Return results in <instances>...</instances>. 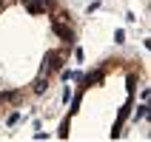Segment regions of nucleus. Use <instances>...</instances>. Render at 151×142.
<instances>
[{"label":"nucleus","mask_w":151,"mask_h":142,"mask_svg":"<svg viewBox=\"0 0 151 142\" xmlns=\"http://www.w3.org/2000/svg\"><path fill=\"white\" fill-rule=\"evenodd\" d=\"M57 68H63V54H60V51H46V66H43V74L57 71Z\"/></svg>","instance_id":"nucleus-1"},{"label":"nucleus","mask_w":151,"mask_h":142,"mask_svg":"<svg viewBox=\"0 0 151 142\" xmlns=\"http://www.w3.org/2000/svg\"><path fill=\"white\" fill-rule=\"evenodd\" d=\"M128 108H131V94H128V102L120 108V114H117V122H114V131H111V139H117L120 136V128H123V122H126V117H128Z\"/></svg>","instance_id":"nucleus-2"},{"label":"nucleus","mask_w":151,"mask_h":142,"mask_svg":"<svg viewBox=\"0 0 151 142\" xmlns=\"http://www.w3.org/2000/svg\"><path fill=\"white\" fill-rule=\"evenodd\" d=\"M51 29H54V34H57V37H63L66 43H71V40H74V31H71V29H68L63 20H54V23H51Z\"/></svg>","instance_id":"nucleus-3"},{"label":"nucleus","mask_w":151,"mask_h":142,"mask_svg":"<svg viewBox=\"0 0 151 142\" xmlns=\"http://www.w3.org/2000/svg\"><path fill=\"white\" fill-rule=\"evenodd\" d=\"M100 80H103V68H94L91 74H86V77H83V88H88V85H97Z\"/></svg>","instance_id":"nucleus-4"},{"label":"nucleus","mask_w":151,"mask_h":142,"mask_svg":"<svg viewBox=\"0 0 151 142\" xmlns=\"http://www.w3.org/2000/svg\"><path fill=\"white\" fill-rule=\"evenodd\" d=\"M43 91H49V74L37 77V83H34V94H43Z\"/></svg>","instance_id":"nucleus-5"},{"label":"nucleus","mask_w":151,"mask_h":142,"mask_svg":"<svg viewBox=\"0 0 151 142\" xmlns=\"http://www.w3.org/2000/svg\"><path fill=\"white\" fill-rule=\"evenodd\" d=\"M68 134H71V119H63V125H60V131H57V136L60 139H68Z\"/></svg>","instance_id":"nucleus-6"},{"label":"nucleus","mask_w":151,"mask_h":142,"mask_svg":"<svg viewBox=\"0 0 151 142\" xmlns=\"http://www.w3.org/2000/svg\"><path fill=\"white\" fill-rule=\"evenodd\" d=\"M26 9H29V14H43V11H46V6L34 3V0H26Z\"/></svg>","instance_id":"nucleus-7"},{"label":"nucleus","mask_w":151,"mask_h":142,"mask_svg":"<svg viewBox=\"0 0 151 142\" xmlns=\"http://www.w3.org/2000/svg\"><path fill=\"white\" fill-rule=\"evenodd\" d=\"M17 122H20V111H14V114H9V119H6V125H9V128H14Z\"/></svg>","instance_id":"nucleus-8"},{"label":"nucleus","mask_w":151,"mask_h":142,"mask_svg":"<svg viewBox=\"0 0 151 142\" xmlns=\"http://www.w3.org/2000/svg\"><path fill=\"white\" fill-rule=\"evenodd\" d=\"M145 117H148V105H140L137 114H134V122H137V119H145Z\"/></svg>","instance_id":"nucleus-9"},{"label":"nucleus","mask_w":151,"mask_h":142,"mask_svg":"<svg viewBox=\"0 0 151 142\" xmlns=\"http://www.w3.org/2000/svg\"><path fill=\"white\" fill-rule=\"evenodd\" d=\"M114 43H126V31H123V29L114 31Z\"/></svg>","instance_id":"nucleus-10"},{"label":"nucleus","mask_w":151,"mask_h":142,"mask_svg":"<svg viewBox=\"0 0 151 142\" xmlns=\"http://www.w3.org/2000/svg\"><path fill=\"white\" fill-rule=\"evenodd\" d=\"M134 85H137V77L128 74V94H134Z\"/></svg>","instance_id":"nucleus-11"},{"label":"nucleus","mask_w":151,"mask_h":142,"mask_svg":"<svg viewBox=\"0 0 151 142\" xmlns=\"http://www.w3.org/2000/svg\"><path fill=\"white\" fill-rule=\"evenodd\" d=\"M60 77H63V80H74L77 74H74V71H68V68H63V71H60Z\"/></svg>","instance_id":"nucleus-12"},{"label":"nucleus","mask_w":151,"mask_h":142,"mask_svg":"<svg viewBox=\"0 0 151 142\" xmlns=\"http://www.w3.org/2000/svg\"><path fill=\"white\" fill-rule=\"evenodd\" d=\"M34 3H40V6H51L54 0H34Z\"/></svg>","instance_id":"nucleus-13"},{"label":"nucleus","mask_w":151,"mask_h":142,"mask_svg":"<svg viewBox=\"0 0 151 142\" xmlns=\"http://www.w3.org/2000/svg\"><path fill=\"white\" fill-rule=\"evenodd\" d=\"M0 9H3V0H0Z\"/></svg>","instance_id":"nucleus-14"},{"label":"nucleus","mask_w":151,"mask_h":142,"mask_svg":"<svg viewBox=\"0 0 151 142\" xmlns=\"http://www.w3.org/2000/svg\"><path fill=\"white\" fill-rule=\"evenodd\" d=\"M23 3H26V0H23Z\"/></svg>","instance_id":"nucleus-15"}]
</instances>
